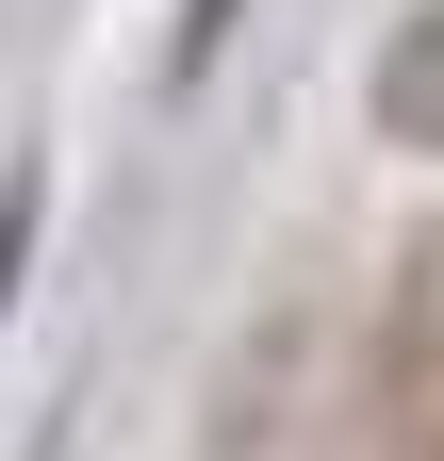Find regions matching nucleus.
Listing matches in <instances>:
<instances>
[{"label": "nucleus", "mask_w": 444, "mask_h": 461, "mask_svg": "<svg viewBox=\"0 0 444 461\" xmlns=\"http://www.w3.org/2000/svg\"><path fill=\"white\" fill-rule=\"evenodd\" d=\"M378 132H395V149H444V0L395 33V67H378Z\"/></svg>", "instance_id": "1"}, {"label": "nucleus", "mask_w": 444, "mask_h": 461, "mask_svg": "<svg viewBox=\"0 0 444 461\" xmlns=\"http://www.w3.org/2000/svg\"><path fill=\"white\" fill-rule=\"evenodd\" d=\"M428 346H444V230L412 248V330H395V363H428Z\"/></svg>", "instance_id": "2"}]
</instances>
